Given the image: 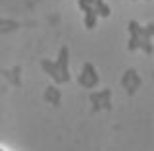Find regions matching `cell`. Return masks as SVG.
Segmentation results:
<instances>
[{
	"mask_svg": "<svg viewBox=\"0 0 154 151\" xmlns=\"http://www.w3.org/2000/svg\"><path fill=\"white\" fill-rule=\"evenodd\" d=\"M0 151H4V149H0Z\"/></svg>",
	"mask_w": 154,
	"mask_h": 151,
	"instance_id": "obj_1",
	"label": "cell"
}]
</instances>
